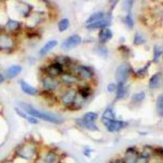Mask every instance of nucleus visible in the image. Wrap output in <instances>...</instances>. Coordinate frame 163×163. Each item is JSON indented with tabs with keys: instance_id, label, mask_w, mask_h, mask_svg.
Listing matches in <instances>:
<instances>
[{
	"instance_id": "obj_1",
	"label": "nucleus",
	"mask_w": 163,
	"mask_h": 163,
	"mask_svg": "<svg viewBox=\"0 0 163 163\" xmlns=\"http://www.w3.org/2000/svg\"><path fill=\"white\" fill-rule=\"evenodd\" d=\"M20 106L28 114L36 118H40L41 120L56 124H61L64 121V119L62 117L57 114L40 111L27 103L22 102L20 103Z\"/></svg>"
},
{
	"instance_id": "obj_2",
	"label": "nucleus",
	"mask_w": 163,
	"mask_h": 163,
	"mask_svg": "<svg viewBox=\"0 0 163 163\" xmlns=\"http://www.w3.org/2000/svg\"><path fill=\"white\" fill-rule=\"evenodd\" d=\"M130 71H131V68H130L129 65L127 63H123L118 66L115 73L116 80L118 84H124L129 77Z\"/></svg>"
},
{
	"instance_id": "obj_3",
	"label": "nucleus",
	"mask_w": 163,
	"mask_h": 163,
	"mask_svg": "<svg viewBox=\"0 0 163 163\" xmlns=\"http://www.w3.org/2000/svg\"><path fill=\"white\" fill-rule=\"evenodd\" d=\"M36 152V147L31 144H26L19 148L17 155L20 158L30 160L34 156Z\"/></svg>"
},
{
	"instance_id": "obj_4",
	"label": "nucleus",
	"mask_w": 163,
	"mask_h": 163,
	"mask_svg": "<svg viewBox=\"0 0 163 163\" xmlns=\"http://www.w3.org/2000/svg\"><path fill=\"white\" fill-rule=\"evenodd\" d=\"M82 42V38L80 36L75 35L66 38L61 44V48L65 50H71L78 46Z\"/></svg>"
},
{
	"instance_id": "obj_5",
	"label": "nucleus",
	"mask_w": 163,
	"mask_h": 163,
	"mask_svg": "<svg viewBox=\"0 0 163 163\" xmlns=\"http://www.w3.org/2000/svg\"><path fill=\"white\" fill-rule=\"evenodd\" d=\"M104 125H105L108 129V131L111 133L117 132L120 131L121 129L126 127L127 125V122L121 121H117V120H113L103 122Z\"/></svg>"
},
{
	"instance_id": "obj_6",
	"label": "nucleus",
	"mask_w": 163,
	"mask_h": 163,
	"mask_svg": "<svg viewBox=\"0 0 163 163\" xmlns=\"http://www.w3.org/2000/svg\"><path fill=\"white\" fill-rule=\"evenodd\" d=\"M139 156V154L136 148L129 147L126 150L122 160L124 163H135Z\"/></svg>"
},
{
	"instance_id": "obj_7",
	"label": "nucleus",
	"mask_w": 163,
	"mask_h": 163,
	"mask_svg": "<svg viewBox=\"0 0 163 163\" xmlns=\"http://www.w3.org/2000/svg\"><path fill=\"white\" fill-rule=\"evenodd\" d=\"M62 66L57 62L50 65L46 69V71L49 77L52 78L60 75L62 73Z\"/></svg>"
},
{
	"instance_id": "obj_8",
	"label": "nucleus",
	"mask_w": 163,
	"mask_h": 163,
	"mask_svg": "<svg viewBox=\"0 0 163 163\" xmlns=\"http://www.w3.org/2000/svg\"><path fill=\"white\" fill-rule=\"evenodd\" d=\"M78 77L81 79H89L92 77V73L89 68L84 66H79L76 69Z\"/></svg>"
},
{
	"instance_id": "obj_9",
	"label": "nucleus",
	"mask_w": 163,
	"mask_h": 163,
	"mask_svg": "<svg viewBox=\"0 0 163 163\" xmlns=\"http://www.w3.org/2000/svg\"><path fill=\"white\" fill-rule=\"evenodd\" d=\"M23 68L20 65H12L9 67L5 71V76L8 79H14L19 75Z\"/></svg>"
},
{
	"instance_id": "obj_10",
	"label": "nucleus",
	"mask_w": 163,
	"mask_h": 163,
	"mask_svg": "<svg viewBox=\"0 0 163 163\" xmlns=\"http://www.w3.org/2000/svg\"><path fill=\"white\" fill-rule=\"evenodd\" d=\"M58 159V155L54 152L49 151L44 157L39 159L36 163H56Z\"/></svg>"
},
{
	"instance_id": "obj_11",
	"label": "nucleus",
	"mask_w": 163,
	"mask_h": 163,
	"mask_svg": "<svg viewBox=\"0 0 163 163\" xmlns=\"http://www.w3.org/2000/svg\"><path fill=\"white\" fill-rule=\"evenodd\" d=\"M76 97L77 92L74 89H71L62 97V102L64 105H70L75 101Z\"/></svg>"
},
{
	"instance_id": "obj_12",
	"label": "nucleus",
	"mask_w": 163,
	"mask_h": 163,
	"mask_svg": "<svg viewBox=\"0 0 163 163\" xmlns=\"http://www.w3.org/2000/svg\"><path fill=\"white\" fill-rule=\"evenodd\" d=\"M43 85L45 88L49 90H53L58 88L59 82L51 77H47L43 80Z\"/></svg>"
},
{
	"instance_id": "obj_13",
	"label": "nucleus",
	"mask_w": 163,
	"mask_h": 163,
	"mask_svg": "<svg viewBox=\"0 0 163 163\" xmlns=\"http://www.w3.org/2000/svg\"><path fill=\"white\" fill-rule=\"evenodd\" d=\"M14 41L8 35H2L0 36V48L3 49H7L12 47Z\"/></svg>"
},
{
	"instance_id": "obj_14",
	"label": "nucleus",
	"mask_w": 163,
	"mask_h": 163,
	"mask_svg": "<svg viewBox=\"0 0 163 163\" xmlns=\"http://www.w3.org/2000/svg\"><path fill=\"white\" fill-rule=\"evenodd\" d=\"M58 45V41L56 40H50L43 45L40 50L39 54L41 56H44L50 52Z\"/></svg>"
},
{
	"instance_id": "obj_15",
	"label": "nucleus",
	"mask_w": 163,
	"mask_h": 163,
	"mask_svg": "<svg viewBox=\"0 0 163 163\" xmlns=\"http://www.w3.org/2000/svg\"><path fill=\"white\" fill-rule=\"evenodd\" d=\"M20 85H21V89L24 93L31 96H34L38 92L37 89L35 88L34 87H32V85L28 84L26 82L22 80L20 82Z\"/></svg>"
},
{
	"instance_id": "obj_16",
	"label": "nucleus",
	"mask_w": 163,
	"mask_h": 163,
	"mask_svg": "<svg viewBox=\"0 0 163 163\" xmlns=\"http://www.w3.org/2000/svg\"><path fill=\"white\" fill-rule=\"evenodd\" d=\"M113 34L110 29L108 28L102 29L99 32V40L100 42L105 43L112 38Z\"/></svg>"
},
{
	"instance_id": "obj_17",
	"label": "nucleus",
	"mask_w": 163,
	"mask_h": 163,
	"mask_svg": "<svg viewBox=\"0 0 163 163\" xmlns=\"http://www.w3.org/2000/svg\"><path fill=\"white\" fill-rule=\"evenodd\" d=\"M110 24V21L108 20H100L99 21L95 22L94 23L88 24L87 26V28H88L89 29H98V28H103L108 26Z\"/></svg>"
},
{
	"instance_id": "obj_18",
	"label": "nucleus",
	"mask_w": 163,
	"mask_h": 163,
	"mask_svg": "<svg viewBox=\"0 0 163 163\" xmlns=\"http://www.w3.org/2000/svg\"><path fill=\"white\" fill-rule=\"evenodd\" d=\"M161 81V74L159 73H156L149 80V86L152 89H154L157 88L160 84Z\"/></svg>"
},
{
	"instance_id": "obj_19",
	"label": "nucleus",
	"mask_w": 163,
	"mask_h": 163,
	"mask_svg": "<svg viewBox=\"0 0 163 163\" xmlns=\"http://www.w3.org/2000/svg\"><path fill=\"white\" fill-rule=\"evenodd\" d=\"M115 120V114L112 109L108 108L106 109L102 115V122L103 123L105 122Z\"/></svg>"
},
{
	"instance_id": "obj_20",
	"label": "nucleus",
	"mask_w": 163,
	"mask_h": 163,
	"mask_svg": "<svg viewBox=\"0 0 163 163\" xmlns=\"http://www.w3.org/2000/svg\"><path fill=\"white\" fill-rule=\"evenodd\" d=\"M105 15L103 12H96L93 14H92L90 17L88 18V19L87 20L86 23H88V24H92L95 23V22L99 21L100 20H102L103 18L104 17Z\"/></svg>"
},
{
	"instance_id": "obj_21",
	"label": "nucleus",
	"mask_w": 163,
	"mask_h": 163,
	"mask_svg": "<svg viewBox=\"0 0 163 163\" xmlns=\"http://www.w3.org/2000/svg\"><path fill=\"white\" fill-rule=\"evenodd\" d=\"M98 117V115L94 112H88L84 115V117L81 120L85 122H94Z\"/></svg>"
},
{
	"instance_id": "obj_22",
	"label": "nucleus",
	"mask_w": 163,
	"mask_h": 163,
	"mask_svg": "<svg viewBox=\"0 0 163 163\" xmlns=\"http://www.w3.org/2000/svg\"><path fill=\"white\" fill-rule=\"evenodd\" d=\"M156 108L158 115L160 117H163V94H160L157 97Z\"/></svg>"
},
{
	"instance_id": "obj_23",
	"label": "nucleus",
	"mask_w": 163,
	"mask_h": 163,
	"mask_svg": "<svg viewBox=\"0 0 163 163\" xmlns=\"http://www.w3.org/2000/svg\"><path fill=\"white\" fill-rule=\"evenodd\" d=\"M61 80L65 83L73 84V83L77 82L78 81V78L77 77H75V76H74V75H71V74L66 73V74H64L62 76Z\"/></svg>"
},
{
	"instance_id": "obj_24",
	"label": "nucleus",
	"mask_w": 163,
	"mask_h": 163,
	"mask_svg": "<svg viewBox=\"0 0 163 163\" xmlns=\"http://www.w3.org/2000/svg\"><path fill=\"white\" fill-rule=\"evenodd\" d=\"M19 27V23L16 20H10L7 22V23L5 25V29L7 31H13L17 30Z\"/></svg>"
},
{
	"instance_id": "obj_25",
	"label": "nucleus",
	"mask_w": 163,
	"mask_h": 163,
	"mask_svg": "<svg viewBox=\"0 0 163 163\" xmlns=\"http://www.w3.org/2000/svg\"><path fill=\"white\" fill-rule=\"evenodd\" d=\"M78 122L80 126H82L88 129L91 130V131H97V130H98V128H97V126L95 124L94 122H83L81 119Z\"/></svg>"
},
{
	"instance_id": "obj_26",
	"label": "nucleus",
	"mask_w": 163,
	"mask_h": 163,
	"mask_svg": "<svg viewBox=\"0 0 163 163\" xmlns=\"http://www.w3.org/2000/svg\"><path fill=\"white\" fill-rule=\"evenodd\" d=\"M70 23L68 19H62L60 20L58 24V29L60 32H63L66 31L69 27Z\"/></svg>"
},
{
	"instance_id": "obj_27",
	"label": "nucleus",
	"mask_w": 163,
	"mask_h": 163,
	"mask_svg": "<svg viewBox=\"0 0 163 163\" xmlns=\"http://www.w3.org/2000/svg\"><path fill=\"white\" fill-rule=\"evenodd\" d=\"M126 94V89L124 88L123 84H118L117 90V98L121 99Z\"/></svg>"
},
{
	"instance_id": "obj_28",
	"label": "nucleus",
	"mask_w": 163,
	"mask_h": 163,
	"mask_svg": "<svg viewBox=\"0 0 163 163\" xmlns=\"http://www.w3.org/2000/svg\"><path fill=\"white\" fill-rule=\"evenodd\" d=\"M56 62L61 64V66H62V65H64V64H70L71 62V59H70V58L67 56H59L57 58Z\"/></svg>"
},
{
	"instance_id": "obj_29",
	"label": "nucleus",
	"mask_w": 163,
	"mask_h": 163,
	"mask_svg": "<svg viewBox=\"0 0 163 163\" xmlns=\"http://www.w3.org/2000/svg\"><path fill=\"white\" fill-rule=\"evenodd\" d=\"M80 94L81 96L83 97V98H88V97L90 96L91 91L89 88H88V87H83L80 89Z\"/></svg>"
},
{
	"instance_id": "obj_30",
	"label": "nucleus",
	"mask_w": 163,
	"mask_h": 163,
	"mask_svg": "<svg viewBox=\"0 0 163 163\" xmlns=\"http://www.w3.org/2000/svg\"><path fill=\"white\" fill-rule=\"evenodd\" d=\"M162 49L161 47L159 46H155L154 49V60L157 61L161 56L162 54Z\"/></svg>"
},
{
	"instance_id": "obj_31",
	"label": "nucleus",
	"mask_w": 163,
	"mask_h": 163,
	"mask_svg": "<svg viewBox=\"0 0 163 163\" xmlns=\"http://www.w3.org/2000/svg\"><path fill=\"white\" fill-rule=\"evenodd\" d=\"M145 97V93L144 92H141L135 94L133 97V100L136 102H140L144 100Z\"/></svg>"
},
{
	"instance_id": "obj_32",
	"label": "nucleus",
	"mask_w": 163,
	"mask_h": 163,
	"mask_svg": "<svg viewBox=\"0 0 163 163\" xmlns=\"http://www.w3.org/2000/svg\"><path fill=\"white\" fill-rule=\"evenodd\" d=\"M149 65H150V63H148L144 68L138 70L136 72V75L138 76V77H144V76L146 75V73H147V70H148V68L149 67L148 66Z\"/></svg>"
},
{
	"instance_id": "obj_33",
	"label": "nucleus",
	"mask_w": 163,
	"mask_h": 163,
	"mask_svg": "<svg viewBox=\"0 0 163 163\" xmlns=\"http://www.w3.org/2000/svg\"><path fill=\"white\" fill-rule=\"evenodd\" d=\"M145 42V40L142 36L139 34H136L134 38V43L135 45H141Z\"/></svg>"
},
{
	"instance_id": "obj_34",
	"label": "nucleus",
	"mask_w": 163,
	"mask_h": 163,
	"mask_svg": "<svg viewBox=\"0 0 163 163\" xmlns=\"http://www.w3.org/2000/svg\"><path fill=\"white\" fill-rule=\"evenodd\" d=\"M149 157L142 154H139V156H138L137 160L136 161L135 163H148Z\"/></svg>"
},
{
	"instance_id": "obj_35",
	"label": "nucleus",
	"mask_w": 163,
	"mask_h": 163,
	"mask_svg": "<svg viewBox=\"0 0 163 163\" xmlns=\"http://www.w3.org/2000/svg\"><path fill=\"white\" fill-rule=\"evenodd\" d=\"M126 23L127 26V27L129 29H132L134 26V21L133 18L130 15H127L126 17Z\"/></svg>"
},
{
	"instance_id": "obj_36",
	"label": "nucleus",
	"mask_w": 163,
	"mask_h": 163,
	"mask_svg": "<svg viewBox=\"0 0 163 163\" xmlns=\"http://www.w3.org/2000/svg\"><path fill=\"white\" fill-rule=\"evenodd\" d=\"M27 120L28 121L29 123L32 124H36L38 123V119L32 116H28V117L27 118Z\"/></svg>"
},
{
	"instance_id": "obj_37",
	"label": "nucleus",
	"mask_w": 163,
	"mask_h": 163,
	"mask_svg": "<svg viewBox=\"0 0 163 163\" xmlns=\"http://www.w3.org/2000/svg\"><path fill=\"white\" fill-rule=\"evenodd\" d=\"M15 110L16 113H17V114L20 117H23V118H26V119H27V118L28 117V116L26 115V114L24 112L20 110V109H19V108H15Z\"/></svg>"
},
{
	"instance_id": "obj_38",
	"label": "nucleus",
	"mask_w": 163,
	"mask_h": 163,
	"mask_svg": "<svg viewBox=\"0 0 163 163\" xmlns=\"http://www.w3.org/2000/svg\"><path fill=\"white\" fill-rule=\"evenodd\" d=\"M116 88H117L116 85H115L114 84H110L107 87V89L109 92H114L115 91Z\"/></svg>"
},
{
	"instance_id": "obj_39",
	"label": "nucleus",
	"mask_w": 163,
	"mask_h": 163,
	"mask_svg": "<svg viewBox=\"0 0 163 163\" xmlns=\"http://www.w3.org/2000/svg\"><path fill=\"white\" fill-rule=\"evenodd\" d=\"M133 3V2H129V1H127V2H125V4L126 5H124V7H125V9L127 10H129L130 8H131V4Z\"/></svg>"
},
{
	"instance_id": "obj_40",
	"label": "nucleus",
	"mask_w": 163,
	"mask_h": 163,
	"mask_svg": "<svg viewBox=\"0 0 163 163\" xmlns=\"http://www.w3.org/2000/svg\"><path fill=\"white\" fill-rule=\"evenodd\" d=\"M110 163H124L123 160L121 159H115L114 161H112Z\"/></svg>"
},
{
	"instance_id": "obj_41",
	"label": "nucleus",
	"mask_w": 163,
	"mask_h": 163,
	"mask_svg": "<svg viewBox=\"0 0 163 163\" xmlns=\"http://www.w3.org/2000/svg\"><path fill=\"white\" fill-rule=\"evenodd\" d=\"M158 154L160 156V157L163 159V148L161 149L159 152H158Z\"/></svg>"
},
{
	"instance_id": "obj_42",
	"label": "nucleus",
	"mask_w": 163,
	"mask_h": 163,
	"mask_svg": "<svg viewBox=\"0 0 163 163\" xmlns=\"http://www.w3.org/2000/svg\"><path fill=\"white\" fill-rule=\"evenodd\" d=\"M5 80V77H3V75H2V74H0V84H2L4 82Z\"/></svg>"
}]
</instances>
